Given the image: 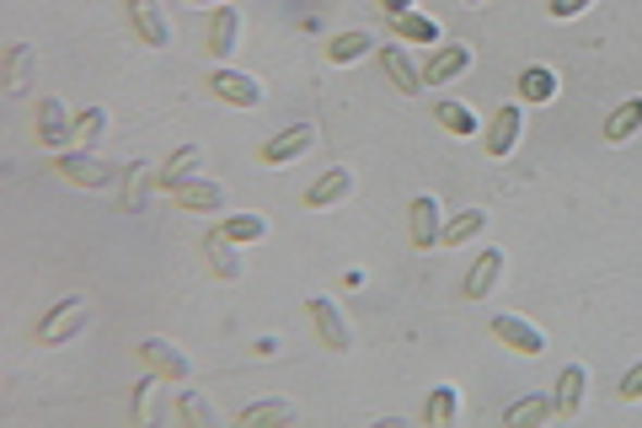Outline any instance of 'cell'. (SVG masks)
Returning a JSON list of instances; mask_svg holds the SVG:
<instances>
[{
    "mask_svg": "<svg viewBox=\"0 0 642 428\" xmlns=\"http://www.w3.org/2000/svg\"><path fill=\"white\" fill-rule=\"evenodd\" d=\"M209 86H214V97L231 102V108H262V86H257L252 75L231 70V64H220V70L209 75Z\"/></svg>",
    "mask_w": 642,
    "mask_h": 428,
    "instance_id": "7",
    "label": "cell"
},
{
    "mask_svg": "<svg viewBox=\"0 0 642 428\" xmlns=\"http://www.w3.org/2000/svg\"><path fill=\"white\" fill-rule=\"evenodd\" d=\"M498 279H504V252H498V246L477 252V262H471V273H466V301H487Z\"/></svg>",
    "mask_w": 642,
    "mask_h": 428,
    "instance_id": "18",
    "label": "cell"
},
{
    "mask_svg": "<svg viewBox=\"0 0 642 428\" xmlns=\"http://www.w3.org/2000/svg\"><path fill=\"white\" fill-rule=\"evenodd\" d=\"M161 380H166V375H150V380H139V386H134V407H128V413H134V424H156V413H161V391H166V386H161Z\"/></svg>",
    "mask_w": 642,
    "mask_h": 428,
    "instance_id": "26",
    "label": "cell"
},
{
    "mask_svg": "<svg viewBox=\"0 0 642 428\" xmlns=\"http://www.w3.org/2000/svg\"><path fill=\"white\" fill-rule=\"evenodd\" d=\"M177 418L188 428H214V407H209L198 391H183V396H177Z\"/></svg>",
    "mask_w": 642,
    "mask_h": 428,
    "instance_id": "33",
    "label": "cell"
},
{
    "mask_svg": "<svg viewBox=\"0 0 642 428\" xmlns=\"http://www.w3.org/2000/svg\"><path fill=\"white\" fill-rule=\"evenodd\" d=\"M493 338L514 348V354H524V359H541L546 354V338L524 321V316H493Z\"/></svg>",
    "mask_w": 642,
    "mask_h": 428,
    "instance_id": "8",
    "label": "cell"
},
{
    "mask_svg": "<svg viewBox=\"0 0 642 428\" xmlns=\"http://www.w3.org/2000/svg\"><path fill=\"white\" fill-rule=\"evenodd\" d=\"M128 27L139 33L145 49H172V22H166L161 0H128Z\"/></svg>",
    "mask_w": 642,
    "mask_h": 428,
    "instance_id": "3",
    "label": "cell"
},
{
    "mask_svg": "<svg viewBox=\"0 0 642 428\" xmlns=\"http://www.w3.org/2000/svg\"><path fill=\"white\" fill-rule=\"evenodd\" d=\"M242 49V11L236 5H214V22H209V54L214 60H231Z\"/></svg>",
    "mask_w": 642,
    "mask_h": 428,
    "instance_id": "16",
    "label": "cell"
},
{
    "mask_svg": "<svg viewBox=\"0 0 642 428\" xmlns=\"http://www.w3.org/2000/svg\"><path fill=\"white\" fill-rule=\"evenodd\" d=\"M385 16H402V11H412V0H381Z\"/></svg>",
    "mask_w": 642,
    "mask_h": 428,
    "instance_id": "37",
    "label": "cell"
},
{
    "mask_svg": "<svg viewBox=\"0 0 642 428\" xmlns=\"http://www.w3.org/2000/svg\"><path fill=\"white\" fill-rule=\"evenodd\" d=\"M557 418V402L546 396V391H535V396H519L509 413H504V424L509 428H541V424H552Z\"/></svg>",
    "mask_w": 642,
    "mask_h": 428,
    "instance_id": "21",
    "label": "cell"
},
{
    "mask_svg": "<svg viewBox=\"0 0 642 428\" xmlns=\"http://www.w3.org/2000/svg\"><path fill=\"white\" fill-rule=\"evenodd\" d=\"M38 139L49 150H60L64 139H75V119H70V108H64L60 97H44L38 102Z\"/></svg>",
    "mask_w": 642,
    "mask_h": 428,
    "instance_id": "17",
    "label": "cell"
},
{
    "mask_svg": "<svg viewBox=\"0 0 642 428\" xmlns=\"http://www.w3.org/2000/svg\"><path fill=\"white\" fill-rule=\"evenodd\" d=\"M638 129H642V97H627L621 108H610V119H605V139H610V145H627Z\"/></svg>",
    "mask_w": 642,
    "mask_h": 428,
    "instance_id": "24",
    "label": "cell"
},
{
    "mask_svg": "<svg viewBox=\"0 0 642 428\" xmlns=\"http://www.w3.org/2000/svg\"><path fill=\"white\" fill-rule=\"evenodd\" d=\"M139 354H145V365L156 369V375H166V380H193V359L177 348V343H166V338H145L139 343Z\"/></svg>",
    "mask_w": 642,
    "mask_h": 428,
    "instance_id": "9",
    "label": "cell"
},
{
    "mask_svg": "<svg viewBox=\"0 0 642 428\" xmlns=\"http://www.w3.org/2000/svg\"><path fill=\"white\" fill-rule=\"evenodd\" d=\"M616 396H621V402H642V359L632 369H627V375H621V386H616Z\"/></svg>",
    "mask_w": 642,
    "mask_h": 428,
    "instance_id": "35",
    "label": "cell"
},
{
    "mask_svg": "<svg viewBox=\"0 0 642 428\" xmlns=\"http://www.w3.org/2000/svg\"><path fill=\"white\" fill-rule=\"evenodd\" d=\"M583 391H589V369H583V365H568L563 375H557V391H552V402H557V418H563V424L583 413Z\"/></svg>",
    "mask_w": 642,
    "mask_h": 428,
    "instance_id": "19",
    "label": "cell"
},
{
    "mask_svg": "<svg viewBox=\"0 0 642 428\" xmlns=\"http://www.w3.org/2000/svg\"><path fill=\"white\" fill-rule=\"evenodd\" d=\"M306 310H311V327H317L321 348H332V354H348V343H354V332H348V321H343V310L332 306L326 295H311V301H306Z\"/></svg>",
    "mask_w": 642,
    "mask_h": 428,
    "instance_id": "4",
    "label": "cell"
},
{
    "mask_svg": "<svg viewBox=\"0 0 642 428\" xmlns=\"http://www.w3.org/2000/svg\"><path fill=\"white\" fill-rule=\"evenodd\" d=\"M33 75H38V49H33V44H11L5 60H0V86H5L11 97H22V91L33 86Z\"/></svg>",
    "mask_w": 642,
    "mask_h": 428,
    "instance_id": "10",
    "label": "cell"
},
{
    "mask_svg": "<svg viewBox=\"0 0 642 428\" xmlns=\"http://www.w3.org/2000/svg\"><path fill=\"white\" fill-rule=\"evenodd\" d=\"M300 418V407L295 402H284V396H257V402H247L242 413H236V424L242 428H284Z\"/></svg>",
    "mask_w": 642,
    "mask_h": 428,
    "instance_id": "11",
    "label": "cell"
},
{
    "mask_svg": "<svg viewBox=\"0 0 642 428\" xmlns=\"http://www.w3.org/2000/svg\"><path fill=\"white\" fill-rule=\"evenodd\" d=\"M193 5H220V0H193Z\"/></svg>",
    "mask_w": 642,
    "mask_h": 428,
    "instance_id": "38",
    "label": "cell"
},
{
    "mask_svg": "<svg viewBox=\"0 0 642 428\" xmlns=\"http://www.w3.org/2000/svg\"><path fill=\"white\" fill-rule=\"evenodd\" d=\"M348 193H354V172L332 167V172H321L317 183L306 187V209H332V204H343Z\"/></svg>",
    "mask_w": 642,
    "mask_h": 428,
    "instance_id": "20",
    "label": "cell"
},
{
    "mask_svg": "<svg viewBox=\"0 0 642 428\" xmlns=\"http://www.w3.org/2000/svg\"><path fill=\"white\" fill-rule=\"evenodd\" d=\"M482 231H487V209H466V215H455V220H449L440 242H445V246H466V242H477Z\"/></svg>",
    "mask_w": 642,
    "mask_h": 428,
    "instance_id": "30",
    "label": "cell"
},
{
    "mask_svg": "<svg viewBox=\"0 0 642 428\" xmlns=\"http://www.w3.org/2000/svg\"><path fill=\"white\" fill-rule=\"evenodd\" d=\"M311 150H317V123H289V129L268 134L257 156H262L268 167H289V161H300V156H311Z\"/></svg>",
    "mask_w": 642,
    "mask_h": 428,
    "instance_id": "1",
    "label": "cell"
},
{
    "mask_svg": "<svg viewBox=\"0 0 642 428\" xmlns=\"http://www.w3.org/2000/svg\"><path fill=\"white\" fill-rule=\"evenodd\" d=\"M407 215H412V246H440V236H445V220H440V198L434 193H418L412 204H407Z\"/></svg>",
    "mask_w": 642,
    "mask_h": 428,
    "instance_id": "12",
    "label": "cell"
},
{
    "mask_svg": "<svg viewBox=\"0 0 642 428\" xmlns=\"http://www.w3.org/2000/svg\"><path fill=\"white\" fill-rule=\"evenodd\" d=\"M198 161H203V150H198V145H183L177 156H166V167L156 172V183H161L166 193H172L177 183H188V178H193V167H198Z\"/></svg>",
    "mask_w": 642,
    "mask_h": 428,
    "instance_id": "28",
    "label": "cell"
},
{
    "mask_svg": "<svg viewBox=\"0 0 642 428\" xmlns=\"http://www.w3.org/2000/svg\"><path fill=\"white\" fill-rule=\"evenodd\" d=\"M108 134V108H86V113H75V139L81 145H97Z\"/></svg>",
    "mask_w": 642,
    "mask_h": 428,
    "instance_id": "34",
    "label": "cell"
},
{
    "mask_svg": "<svg viewBox=\"0 0 642 428\" xmlns=\"http://www.w3.org/2000/svg\"><path fill=\"white\" fill-rule=\"evenodd\" d=\"M589 5H594V0H546V11H552L557 22H568V16H583Z\"/></svg>",
    "mask_w": 642,
    "mask_h": 428,
    "instance_id": "36",
    "label": "cell"
},
{
    "mask_svg": "<svg viewBox=\"0 0 642 428\" xmlns=\"http://www.w3.org/2000/svg\"><path fill=\"white\" fill-rule=\"evenodd\" d=\"M519 129H524V113L514 108V102H504L498 113H493V123H487V134H482V145H487V156H514V145H519Z\"/></svg>",
    "mask_w": 642,
    "mask_h": 428,
    "instance_id": "14",
    "label": "cell"
},
{
    "mask_svg": "<svg viewBox=\"0 0 642 428\" xmlns=\"http://www.w3.org/2000/svg\"><path fill=\"white\" fill-rule=\"evenodd\" d=\"M86 316H91V310H86V295H64L60 306L38 321V343H44V348H60V343H70V338L86 327Z\"/></svg>",
    "mask_w": 642,
    "mask_h": 428,
    "instance_id": "2",
    "label": "cell"
},
{
    "mask_svg": "<svg viewBox=\"0 0 642 428\" xmlns=\"http://www.w3.org/2000/svg\"><path fill=\"white\" fill-rule=\"evenodd\" d=\"M54 172H60L64 183H75V187H108V178H113V167L97 161L91 150H60Z\"/></svg>",
    "mask_w": 642,
    "mask_h": 428,
    "instance_id": "5",
    "label": "cell"
},
{
    "mask_svg": "<svg viewBox=\"0 0 642 428\" xmlns=\"http://www.w3.org/2000/svg\"><path fill=\"white\" fill-rule=\"evenodd\" d=\"M466 5H482V0H466Z\"/></svg>",
    "mask_w": 642,
    "mask_h": 428,
    "instance_id": "39",
    "label": "cell"
},
{
    "mask_svg": "<svg viewBox=\"0 0 642 428\" xmlns=\"http://www.w3.org/2000/svg\"><path fill=\"white\" fill-rule=\"evenodd\" d=\"M231 246H236V242H225L220 231H209V236H203V252H209V268H214V279H225V284H236V279H242V257H236Z\"/></svg>",
    "mask_w": 642,
    "mask_h": 428,
    "instance_id": "23",
    "label": "cell"
},
{
    "mask_svg": "<svg viewBox=\"0 0 642 428\" xmlns=\"http://www.w3.org/2000/svg\"><path fill=\"white\" fill-rule=\"evenodd\" d=\"M434 123H440L445 134H455V139H466V134H477V129H482V123H477V113H471L466 102H449V97L434 108Z\"/></svg>",
    "mask_w": 642,
    "mask_h": 428,
    "instance_id": "29",
    "label": "cell"
},
{
    "mask_svg": "<svg viewBox=\"0 0 642 428\" xmlns=\"http://www.w3.org/2000/svg\"><path fill=\"white\" fill-rule=\"evenodd\" d=\"M519 97H524V102H552V97H557V75L541 70V64H530V70L519 75Z\"/></svg>",
    "mask_w": 642,
    "mask_h": 428,
    "instance_id": "32",
    "label": "cell"
},
{
    "mask_svg": "<svg viewBox=\"0 0 642 428\" xmlns=\"http://www.w3.org/2000/svg\"><path fill=\"white\" fill-rule=\"evenodd\" d=\"M471 70V49L466 44H440L429 64H423V86H449L455 75H466Z\"/></svg>",
    "mask_w": 642,
    "mask_h": 428,
    "instance_id": "13",
    "label": "cell"
},
{
    "mask_svg": "<svg viewBox=\"0 0 642 428\" xmlns=\"http://www.w3.org/2000/svg\"><path fill=\"white\" fill-rule=\"evenodd\" d=\"M455 413H460V391H455V386H434V391H429V402H423V424H429V428H449V424H455Z\"/></svg>",
    "mask_w": 642,
    "mask_h": 428,
    "instance_id": "25",
    "label": "cell"
},
{
    "mask_svg": "<svg viewBox=\"0 0 642 428\" xmlns=\"http://www.w3.org/2000/svg\"><path fill=\"white\" fill-rule=\"evenodd\" d=\"M391 33H396L402 44H440V22L423 16V11H402V16H391Z\"/></svg>",
    "mask_w": 642,
    "mask_h": 428,
    "instance_id": "22",
    "label": "cell"
},
{
    "mask_svg": "<svg viewBox=\"0 0 642 428\" xmlns=\"http://www.w3.org/2000/svg\"><path fill=\"white\" fill-rule=\"evenodd\" d=\"M172 204L188 209V215H220L225 209V187L214 183V178H188V183L172 187Z\"/></svg>",
    "mask_w": 642,
    "mask_h": 428,
    "instance_id": "6",
    "label": "cell"
},
{
    "mask_svg": "<svg viewBox=\"0 0 642 428\" xmlns=\"http://www.w3.org/2000/svg\"><path fill=\"white\" fill-rule=\"evenodd\" d=\"M375 54H381L385 75H391V86H396L402 97H418V91H423V70L407 60V49H402V44H381Z\"/></svg>",
    "mask_w": 642,
    "mask_h": 428,
    "instance_id": "15",
    "label": "cell"
},
{
    "mask_svg": "<svg viewBox=\"0 0 642 428\" xmlns=\"http://www.w3.org/2000/svg\"><path fill=\"white\" fill-rule=\"evenodd\" d=\"M214 231H220L225 242H262V236H268V220H262V215H225Z\"/></svg>",
    "mask_w": 642,
    "mask_h": 428,
    "instance_id": "31",
    "label": "cell"
},
{
    "mask_svg": "<svg viewBox=\"0 0 642 428\" xmlns=\"http://www.w3.org/2000/svg\"><path fill=\"white\" fill-rule=\"evenodd\" d=\"M365 54H375V38L370 33H337L326 44V60L332 64H354V60H365Z\"/></svg>",
    "mask_w": 642,
    "mask_h": 428,
    "instance_id": "27",
    "label": "cell"
}]
</instances>
